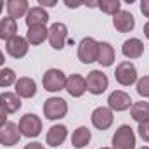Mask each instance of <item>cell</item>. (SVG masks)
I'll use <instances>...</instances> for the list:
<instances>
[{
    "mask_svg": "<svg viewBox=\"0 0 149 149\" xmlns=\"http://www.w3.org/2000/svg\"><path fill=\"white\" fill-rule=\"evenodd\" d=\"M97 54H99V42L92 37H85L78 43V59L83 64L97 63Z\"/></svg>",
    "mask_w": 149,
    "mask_h": 149,
    "instance_id": "obj_1",
    "label": "cell"
},
{
    "mask_svg": "<svg viewBox=\"0 0 149 149\" xmlns=\"http://www.w3.org/2000/svg\"><path fill=\"white\" fill-rule=\"evenodd\" d=\"M113 148L116 149H135V134L130 125H121L113 135Z\"/></svg>",
    "mask_w": 149,
    "mask_h": 149,
    "instance_id": "obj_2",
    "label": "cell"
},
{
    "mask_svg": "<svg viewBox=\"0 0 149 149\" xmlns=\"http://www.w3.org/2000/svg\"><path fill=\"white\" fill-rule=\"evenodd\" d=\"M68 113V102L63 97H50L43 104V114L47 120H61Z\"/></svg>",
    "mask_w": 149,
    "mask_h": 149,
    "instance_id": "obj_3",
    "label": "cell"
},
{
    "mask_svg": "<svg viewBox=\"0 0 149 149\" xmlns=\"http://www.w3.org/2000/svg\"><path fill=\"white\" fill-rule=\"evenodd\" d=\"M19 132H21V135L30 137V139L38 137L42 134V120L38 118L37 114H33V113L24 114L19 120Z\"/></svg>",
    "mask_w": 149,
    "mask_h": 149,
    "instance_id": "obj_4",
    "label": "cell"
},
{
    "mask_svg": "<svg viewBox=\"0 0 149 149\" xmlns=\"http://www.w3.org/2000/svg\"><path fill=\"white\" fill-rule=\"evenodd\" d=\"M42 83H43V88L49 90V92H59L66 87V74L63 73L61 70H47L43 78H42Z\"/></svg>",
    "mask_w": 149,
    "mask_h": 149,
    "instance_id": "obj_5",
    "label": "cell"
},
{
    "mask_svg": "<svg viewBox=\"0 0 149 149\" xmlns=\"http://www.w3.org/2000/svg\"><path fill=\"white\" fill-rule=\"evenodd\" d=\"M114 78L120 85L123 87H130L137 81V70L135 66L130 63V61H123L116 66V71H114Z\"/></svg>",
    "mask_w": 149,
    "mask_h": 149,
    "instance_id": "obj_6",
    "label": "cell"
},
{
    "mask_svg": "<svg viewBox=\"0 0 149 149\" xmlns=\"http://www.w3.org/2000/svg\"><path fill=\"white\" fill-rule=\"evenodd\" d=\"M85 81H87V90L90 94H94V95H101L108 88V85H109L108 76L102 73V71H99V70L90 71L88 76L85 78Z\"/></svg>",
    "mask_w": 149,
    "mask_h": 149,
    "instance_id": "obj_7",
    "label": "cell"
},
{
    "mask_svg": "<svg viewBox=\"0 0 149 149\" xmlns=\"http://www.w3.org/2000/svg\"><path fill=\"white\" fill-rule=\"evenodd\" d=\"M66 40H68V28H66V24L64 23H52L50 28H49L50 47L56 49V50H61V49H64Z\"/></svg>",
    "mask_w": 149,
    "mask_h": 149,
    "instance_id": "obj_8",
    "label": "cell"
},
{
    "mask_svg": "<svg viewBox=\"0 0 149 149\" xmlns=\"http://www.w3.org/2000/svg\"><path fill=\"white\" fill-rule=\"evenodd\" d=\"M21 139V132H19V127L12 121H7L3 127H0V144L2 146H16Z\"/></svg>",
    "mask_w": 149,
    "mask_h": 149,
    "instance_id": "obj_9",
    "label": "cell"
},
{
    "mask_svg": "<svg viewBox=\"0 0 149 149\" xmlns=\"http://www.w3.org/2000/svg\"><path fill=\"white\" fill-rule=\"evenodd\" d=\"M90 118H92V125H94L97 130H108L113 125V120H114L113 111L109 108H104V106L95 108V109L92 111V116H90Z\"/></svg>",
    "mask_w": 149,
    "mask_h": 149,
    "instance_id": "obj_10",
    "label": "cell"
},
{
    "mask_svg": "<svg viewBox=\"0 0 149 149\" xmlns=\"http://www.w3.org/2000/svg\"><path fill=\"white\" fill-rule=\"evenodd\" d=\"M5 49H7V54H9V56H12L14 59H21V57H24V56L28 54L30 43H28L26 38L16 35V37H12L10 40H7Z\"/></svg>",
    "mask_w": 149,
    "mask_h": 149,
    "instance_id": "obj_11",
    "label": "cell"
},
{
    "mask_svg": "<svg viewBox=\"0 0 149 149\" xmlns=\"http://www.w3.org/2000/svg\"><path fill=\"white\" fill-rule=\"evenodd\" d=\"M108 106L111 111H127L132 106V99L127 92L123 90H114L108 97Z\"/></svg>",
    "mask_w": 149,
    "mask_h": 149,
    "instance_id": "obj_12",
    "label": "cell"
},
{
    "mask_svg": "<svg viewBox=\"0 0 149 149\" xmlns=\"http://www.w3.org/2000/svg\"><path fill=\"white\" fill-rule=\"evenodd\" d=\"M113 26L120 31V33H128L135 28V19L128 10H118L113 16Z\"/></svg>",
    "mask_w": 149,
    "mask_h": 149,
    "instance_id": "obj_13",
    "label": "cell"
},
{
    "mask_svg": "<svg viewBox=\"0 0 149 149\" xmlns=\"http://www.w3.org/2000/svg\"><path fill=\"white\" fill-rule=\"evenodd\" d=\"M21 108V97L14 92H2L0 94V109L7 114L17 113Z\"/></svg>",
    "mask_w": 149,
    "mask_h": 149,
    "instance_id": "obj_14",
    "label": "cell"
},
{
    "mask_svg": "<svg viewBox=\"0 0 149 149\" xmlns=\"http://www.w3.org/2000/svg\"><path fill=\"white\" fill-rule=\"evenodd\" d=\"M66 90H68V94L70 95H73V97H81L85 92H87V81H85V78L81 76V74H71L70 78H66V87H64Z\"/></svg>",
    "mask_w": 149,
    "mask_h": 149,
    "instance_id": "obj_15",
    "label": "cell"
},
{
    "mask_svg": "<svg viewBox=\"0 0 149 149\" xmlns=\"http://www.w3.org/2000/svg\"><path fill=\"white\" fill-rule=\"evenodd\" d=\"M66 137H68V128L64 125H54V127L49 128L47 137H45V142L50 148H57V146H61L66 141Z\"/></svg>",
    "mask_w": 149,
    "mask_h": 149,
    "instance_id": "obj_16",
    "label": "cell"
},
{
    "mask_svg": "<svg viewBox=\"0 0 149 149\" xmlns=\"http://www.w3.org/2000/svg\"><path fill=\"white\" fill-rule=\"evenodd\" d=\"M121 52H123V56L128 57V59H139V57L142 56V52H144V43H142V40H139V38H130V40L123 42Z\"/></svg>",
    "mask_w": 149,
    "mask_h": 149,
    "instance_id": "obj_17",
    "label": "cell"
},
{
    "mask_svg": "<svg viewBox=\"0 0 149 149\" xmlns=\"http://www.w3.org/2000/svg\"><path fill=\"white\" fill-rule=\"evenodd\" d=\"M14 85H16V94H17L19 97L30 99V97H33V95L37 94V83H35L31 78H28V76H23V78L16 80Z\"/></svg>",
    "mask_w": 149,
    "mask_h": 149,
    "instance_id": "obj_18",
    "label": "cell"
},
{
    "mask_svg": "<svg viewBox=\"0 0 149 149\" xmlns=\"http://www.w3.org/2000/svg\"><path fill=\"white\" fill-rule=\"evenodd\" d=\"M97 63L104 68L113 66L114 63V49L108 42H99V54H97Z\"/></svg>",
    "mask_w": 149,
    "mask_h": 149,
    "instance_id": "obj_19",
    "label": "cell"
},
{
    "mask_svg": "<svg viewBox=\"0 0 149 149\" xmlns=\"http://www.w3.org/2000/svg\"><path fill=\"white\" fill-rule=\"evenodd\" d=\"M47 38H49V30H47V26L37 24V26H30V28H28V33H26L28 43H31V45H40V43H43Z\"/></svg>",
    "mask_w": 149,
    "mask_h": 149,
    "instance_id": "obj_20",
    "label": "cell"
},
{
    "mask_svg": "<svg viewBox=\"0 0 149 149\" xmlns=\"http://www.w3.org/2000/svg\"><path fill=\"white\" fill-rule=\"evenodd\" d=\"M47 21H49V14H47L45 7H33L26 14V24H28V28L30 26H37V24H43L45 26Z\"/></svg>",
    "mask_w": 149,
    "mask_h": 149,
    "instance_id": "obj_21",
    "label": "cell"
},
{
    "mask_svg": "<svg viewBox=\"0 0 149 149\" xmlns=\"http://www.w3.org/2000/svg\"><path fill=\"white\" fill-rule=\"evenodd\" d=\"M30 7H28V0H7V12L9 17L19 19L24 14H28Z\"/></svg>",
    "mask_w": 149,
    "mask_h": 149,
    "instance_id": "obj_22",
    "label": "cell"
},
{
    "mask_svg": "<svg viewBox=\"0 0 149 149\" xmlns=\"http://www.w3.org/2000/svg\"><path fill=\"white\" fill-rule=\"evenodd\" d=\"M130 114L132 118L137 121V123H144V121H149V102H134L130 106Z\"/></svg>",
    "mask_w": 149,
    "mask_h": 149,
    "instance_id": "obj_23",
    "label": "cell"
},
{
    "mask_svg": "<svg viewBox=\"0 0 149 149\" xmlns=\"http://www.w3.org/2000/svg\"><path fill=\"white\" fill-rule=\"evenodd\" d=\"M17 33V23L14 17H3L0 21V40H10Z\"/></svg>",
    "mask_w": 149,
    "mask_h": 149,
    "instance_id": "obj_24",
    "label": "cell"
},
{
    "mask_svg": "<svg viewBox=\"0 0 149 149\" xmlns=\"http://www.w3.org/2000/svg\"><path fill=\"white\" fill-rule=\"evenodd\" d=\"M90 139H92L90 130L87 127H78L73 132V135H71V144H73V148L80 149V148H85L90 142Z\"/></svg>",
    "mask_w": 149,
    "mask_h": 149,
    "instance_id": "obj_25",
    "label": "cell"
},
{
    "mask_svg": "<svg viewBox=\"0 0 149 149\" xmlns=\"http://www.w3.org/2000/svg\"><path fill=\"white\" fill-rule=\"evenodd\" d=\"M104 14H109L114 16L118 10H120V0H99V5H97Z\"/></svg>",
    "mask_w": 149,
    "mask_h": 149,
    "instance_id": "obj_26",
    "label": "cell"
},
{
    "mask_svg": "<svg viewBox=\"0 0 149 149\" xmlns=\"http://www.w3.org/2000/svg\"><path fill=\"white\" fill-rule=\"evenodd\" d=\"M16 83V73L10 68L0 70V87H10Z\"/></svg>",
    "mask_w": 149,
    "mask_h": 149,
    "instance_id": "obj_27",
    "label": "cell"
},
{
    "mask_svg": "<svg viewBox=\"0 0 149 149\" xmlns=\"http://www.w3.org/2000/svg\"><path fill=\"white\" fill-rule=\"evenodd\" d=\"M137 94L141 97H149V76H142L137 81Z\"/></svg>",
    "mask_w": 149,
    "mask_h": 149,
    "instance_id": "obj_28",
    "label": "cell"
},
{
    "mask_svg": "<svg viewBox=\"0 0 149 149\" xmlns=\"http://www.w3.org/2000/svg\"><path fill=\"white\" fill-rule=\"evenodd\" d=\"M139 135L144 142H149V121H144V123H139Z\"/></svg>",
    "mask_w": 149,
    "mask_h": 149,
    "instance_id": "obj_29",
    "label": "cell"
},
{
    "mask_svg": "<svg viewBox=\"0 0 149 149\" xmlns=\"http://www.w3.org/2000/svg\"><path fill=\"white\" fill-rule=\"evenodd\" d=\"M141 12L149 19V0H141Z\"/></svg>",
    "mask_w": 149,
    "mask_h": 149,
    "instance_id": "obj_30",
    "label": "cell"
},
{
    "mask_svg": "<svg viewBox=\"0 0 149 149\" xmlns=\"http://www.w3.org/2000/svg\"><path fill=\"white\" fill-rule=\"evenodd\" d=\"M64 5L70 7V9H76L81 5V0H64Z\"/></svg>",
    "mask_w": 149,
    "mask_h": 149,
    "instance_id": "obj_31",
    "label": "cell"
},
{
    "mask_svg": "<svg viewBox=\"0 0 149 149\" xmlns=\"http://www.w3.org/2000/svg\"><path fill=\"white\" fill-rule=\"evenodd\" d=\"M40 3V7H54L57 3V0H37Z\"/></svg>",
    "mask_w": 149,
    "mask_h": 149,
    "instance_id": "obj_32",
    "label": "cell"
},
{
    "mask_svg": "<svg viewBox=\"0 0 149 149\" xmlns=\"http://www.w3.org/2000/svg\"><path fill=\"white\" fill-rule=\"evenodd\" d=\"M81 3L87 5L88 9H92V7H97L99 5V0H81Z\"/></svg>",
    "mask_w": 149,
    "mask_h": 149,
    "instance_id": "obj_33",
    "label": "cell"
},
{
    "mask_svg": "<svg viewBox=\"0 0 149 149\" xmlns=\"http://www.w3.org/2000/svg\"><path fill=\"white\" fill-rule=\"evenodd\" d=\"M24 149H45V148L42 144H38V142H30V144H26Z\"/></svg>",
    "mask_w": 149,
    "mask_h": 149,
    "instance_id": "obj_34",
    "label": "cell"
},
{
    "mask_svg": "<svg viewBox=\"0 0 149 149\" xmlns=\"http://www.w3.org/2000/svg\"><path fill=\"white\" fill-rule=\"evenodd\" d=\"M5 123H7V113H3L0 109V127H3Z\"/></svg>",
    "mask_w": 149,
    "mask_h": 149,
    "instance_id": "obj_35",
    "label": "cell"
},
{
    "mask_svg": "<svg viewBox=\"0 0 149 149\" xmlns=\"http://www.w3.org/2000/svg\"><path fill=\"white\" fill-rule=\"evenodd\" d=\"M144 35H146V38L149 40V21L144 24Z\"/></svg>",
    "mask_w": 149,
    "mask_h": 149,
    "instance_id": "obj_36",
    "label": "cell"
},
{
    "mask_svg": "<svg viewBox=\"0 0 149 149\" xmlns=\"http://www.w3.org/2000/svg\"><path fill=\"white\" fill-rule=\"evenodd\" d=\"M3 64V54H2V50H0V66Z\"/></svg>",
    "mask_w": 149,
    "mask_h": 149,
    "instance_id": "obj_37",
    "label": "cell"
},
{
    "mask_svg": "<svg viewBox=\"0 0 149 149\" xmlns=\"http://www.w3.org/2000/svg\"><path fill=\"white\" fill-rule=\"evenodd\" d=\"M2 10H3V0H0V14H2Z\"/></svg>",
    "mask_w": 149,
    "mask_h": 149,
    "instance_id": "obj_38",
    "label": "cell"
},
{
    "mask_svg": "<svg viewBox=\"0 0 149 149\" xmlns=\"http://www.w3.org/2000/svg\"><path fill=\"white\" fill-rule=\"evenodd\" d=\"M125 2H127V3H134L135 0H125Z\"/></svg>",
    "mask_w": 149,
    "mask_h": 149,
    "instance_id": "obj_39",
    "label": "cell"
},
{
    "mask_svg": "<svg viewBox=\"0 0 149 149\" xmlns=\"http://www.w3.org/2000/svg\"><path fill=\"white\" fill-rule=\"evenodd\" d=\"M101 149H116V148H101Z\"/></svg>",
    "mask_w": 149,
    "mask_h": 149,
    "instance_id": "obj_40",
    "label": "cell"
},
{
    "mask_svg": "<svg viewBox=\"0 0 149 149\" xmlns=\"http://www.w3.org/2000/svg\"><path fill=\"white\" fill-rule=\"evenodd\" d=\"M141 149H149V148H148V146H144V148H141Z\"/></svg>",
    "mask_w": 149,
    "mask_h": 149,
    "instance_id": "obj_41",
    "label": "cell"
}]
</instances>
